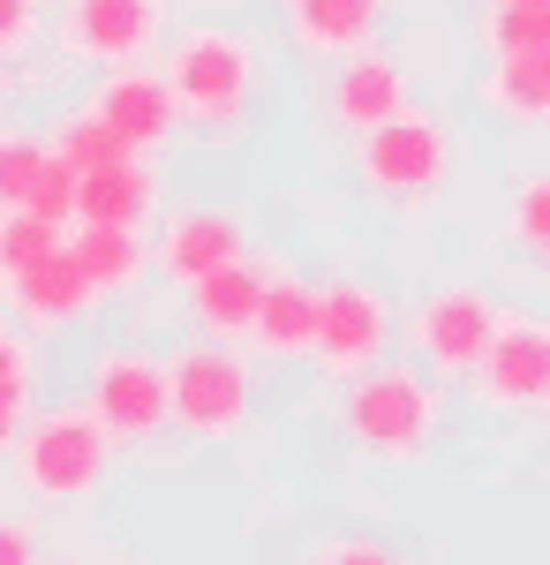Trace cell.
I'll return each instance as SVG.
<instances>
[{
	"label": "cell",
	"instance_id": "obj_1",
	"mask_svg": "<svg viewBox=\"0 0 550 565\" xmlns=\"http://www.w3.org/2000/svg\"><path fill=\"white\" fill-rule=\"evenodd\" d=\"M264 76H272L264 45H256L250 31H234V23H189L181 39H167V61H159L173 121L212 129V136H226L250 114V98L264 90Z\"/></svg>",
	"mask_w": 550,
	"mask_h": 565
},
{
	"label": "cell",
	"instance_id": "obj_2",
	"mask_svg": "<svg viewBox=\"0 0 550 565\" xmlns=\"http://www.w3.org/2000/svg\"><path fill=\"white\" fill-rule=\"evenodd\" d=\"M339 423L370 460H423L445 423V392L415 362H370L362 377H347Z\"/></svg>",
	"mask_w": 550,
	"mask_h": 565
},
{
	"label": "cell",
	"instance_id": "obj_3",
	"mask_svg": "<svg viewBox=\"0 0 550 565\" xmlns=\"http://www.w3.org/2000/svg\"><path fill=\"white\" fill-rule=\"evenodd\" d=\"M355 181L384 204H430L453 181V121L408 106L378 129H362L355 136Z\"/></svg>",
	"mask_w": 550,
	"mask_h": 565
},
{
	"label": "cell",
	"instance_id": "obj_4",
	"mask_svg": "<svg viewBox=\"0 0 550 565\" xmlns=\"http://www.w3.org/2000/svg\"><path fill=\"white\" fill-rule=\"evenodd\" d=\"M8 452L31 498H84L114 468V437L91 423V407H31Z\"/></svg>",
	"mask_w": 550,
	"mask_h": 565
},
{
	"label": "cell",
	"instance_id": "obj_5",
	"mask_svg": "<svg viewBox=\"0 0 550 565\" xmlns=\"http://www.w3.org/2000/svg\"><path fill=\"white\" fill-rule=\"evenodd\" d=\"M167 362V423L189 437H234L250 423V399H256V377L250 362L219 340H197V348H173L159 354Z\"/></svg>",
	"mask_w": 550,
	"mask_h": 565
},
{
	"label": "cell",
	"instance_id": "obj_6",
	"mask_svg": "<svg viewBox=\"0 0 550 565\" xmlns=\"http://www.w3.org/2000/svg\"><path fill=\"white\" fill-rule=\"evenodd\" d=\"M467 385H475L483 407H498V415H536V407H550V324L536 309H498V324H490V340L475 354Z\"/></svg>",
	"mask_w": 550,
	"mask_h": 565
},
{
	"label": "cell",
	"instance_id": "obj_7",
	"mask_svg": "<svg viewBox=\"0 0 550 565\" xmlns=\"http://www.w3.org/2000/svg\"><path fill=\"white\" fill-rule=\"evenodd\" d=\"M91 423L114 437V445H136V437L167 430V362L151 348H98L91 362Z\"/></svg>",
	"mask_w": 550,
	"mask_h": 565
},
{
	"label": "cell",
	"instance_id": "obj_8",
	"mask_svg": "<svg viewBox=\"0 0 550 565\" xmlns=\"http://www.w3.org/2000/svg\"><path fill=\"white\" fill-rule=\"evenodd\" d=\"M498 309L506 302H490V287H467V279L430 287L423 302L408 309V348H415V362H430V377H467L490 324H498Z\"/></svg>",
	"mask_w": 550,
	"mask_h": 565
},
{
	"label": "cell",
	"instance_id": "obj_9",
	"mask_svg": "<svg viewBox=\"0 0 550 565\" xmlns=\"http://www.w3.org/2000/svg\"><path fill=\"white\" fill-rule=\"evenodd\" d=\"M167 45V0H68L61 53L91 68H136Z\"/></svg>",
	"mask_w": 550,
	"mask_h": 565
},
{
	"label": "cell",
	"instance_id": "obj_10",
	"mask_svg": "<svg viewBox=\"0 0 550 565\" xmlns=\"http://www.w3.org/2000/svg\"><path fill=\"white\" fill-rule=\"evenodd\" d=\"M392 302H384L370 279H332L317 287V332H309V354L332 370V377H362L370 362H384L392 348Z\"/></svg>",
	"mask_w": 550,
	"mask_h": 565
},
{
	"label": "cell",
	"instance_id": "obj_11",
	"mask_svg": "<svg viewBox=\"0 0 550 565\" xmlns=\"http://www.w3.org/2000/svg\"><path fill=\"white\" fill-rule=\"evenodd\" d=\"M144 249H151V271L159 279L197 287L204 271L250 257V226H242V212H226V204H181V212L159 218V234H144Z\"/></svg>",
	"mask_w": 550,
	"mask_h": 565
},
{
	"label": "cell",
	"instance_id": "obj_12",
	"mask_svg": "<svg viewBox=\"0 0 550 565\" xmlns=\"http://www.w3.org/2000/svg\"><path fill=\"white\" fill-rule=\"evenodd\" d=\"M415 106V84H408V68L384 53V45H355V53H339V76H332V121L347 136L378 129L392 114H408Z\"/></svg>",
	"mask_w": 550,
	"mask_h": 565
},
{
	"label": "cell",
	"instance_id": "obj_13",
	"mask_svg": "<svg viewBox=\"0 0 550 565\" xmlns=\"http://www.w3.org/2000/svg\"><path fill=\"white\" fill-rule=\"evenodd\" d=\"M91 114L121 136V151H136V159H151V151L181 129V121H173L167 84H159V68H144V61H136V68H106V84H98V98H91Z\"/></svg>",
	"mask_w": 550,
	"mask_h": 565
},
{
	"label": "cell",
	"instance_id": "obj_14",
	"mask_svg": "<svg viewBox=\"0 0 550 565\" xmlns=\"http://www.w3.org/2000/svg\"><path fill=\"white\" fill-rule=\"evenodd\" d=\"M159 212V167L151 159H114L76 174V226H151Z\"/></svg>",
	"mask_w": 550,
	"mask_h": 565
},
{
	"label": "cell",
	"instance_id": "obj_15",
	"mask_svg": "<svg viewBox=\"0 0 550 565\" xmlns=\"http://www.w3.org/2000/svg\"><path fill=\"white\" fill-rule=\"evenodd\" d=\"M309 332H317V287L287 271V264H264V295H256V317H250V340L279 362L309 354Z\"/></svg>",
	"mask_w": 550,
	"mask_h": 565
},
{
	"label": "cell",
	"instance_id": "obj_16",
	"mask_svg": "<svg viewBox=\"0 0 550 565\" xmlns=\"http://www.w3.org/2000/svg\"><path fill=\"white\" fill-rule=\"evenodd\" d=\"M8 302H15V317H23L31 332H61V324H84L91 309H98V295H91V279L76 271L68 242H61L39 271H23V279L8 287Z\"/></svg>",
	"mask_w": 550,
	"mask_h": 565
},
{
	"label": "cell",
	"instance_id": "obj_17",
	"mask_svg": "<svg viewBox=\"0 0 550 565\" xmlns=\"http://www.w3.org/2000/svg\"><path fill=\"white\" fill-rule=\"evenodd\" d=\"M256 295H264V257H234V264H219V271H204V279L189 287V309H197L204 340L234 348V340H250Z\"/></svg>",
	"mask_w": 550,
	"mask_h": 565
},
{
	"label": "cell",
	"instance_id": "obj_18",
	"mask_svg": "<svg viewBox=\"0 0 550 565\" xmlns=\"http://www.w3.org/2000/svg\"><path fill=\"white\" fill-rule=\"evenodd\" d=\"M392 0H295L287 8V31L302 53H355V45H378V23Z\"/></svg>",
	"mask_w": 550,
	"mask_h": 565
},
{
	"label": "cell",
	"instance_id": "obj_19",
	"mask_svg": "<svg viewBox=\"0 0 550 565\" xmlns=\"http://www.w3.org/2000/svg\"><path fill=\"white\" fill-rule=\"evenodd\" d=\"M68 257H76V271L91 279L98 302H106V295H128V287L151 271V249H144L136 226H76V234H68Z\"/></svg>",
	"mask_w": 550,
	"mask_h": 565
},
{
	"label": "cell",
	"instance_id": "obj_20",
	"mask_svg": "<svg viewBox=\"0 0 550 565\" xmlns=\"http://www.w3.org/2000/svg\"><path fill=\"white\" fill-rule=\"evenodd\" d=\"M483 106L512 121V129H543L550 121V53H512V61H490L483 76Z\"/></svg>",
	"mask_w": 550,
	"mask_h": 565
},
{
	"label": "cell",
	"instance_id": "obj_21",
	"mask_svg": "<svg viewBox=\"0 0 550 565\" xmlns=\"http://www.w3.org/2000/svg\"><path fill=\"white\" fill-rule=\"evenodd\" d=\"M483 53H490V61H512V53H550V8L490 0V8H483Z\"/></svg>",
	"mask_w": 550,
	"mask_h": 565
},
{
	"label": "cell",
	"instance_id": "obj_22",
	"mask_svg": "<svg viewBox=\"0 0 550 565\" xmlns=\"http://www.w3.org/2000/svg\"><path fill=\"white\" fill-rule=\"evenodd\" d=\"M61 242H68V226H45V218H31V212H0V295H8L23 271H39Z\"/></svg>",
	"mask_w": 550,
	"mask_h": 565
},
{
	"label": "cell",
	"instance_id": "obj_23",
	"mask_svg": "<svg viewBox=\"0 0 550 565\" xmlns=\"http://www.w3.org/2000/svg\"><path fill=\"white\" fill-rule=\"evenodd\" d=\"M45 151H53V159H61V167H68V174H91V167H114V159H136V151H121V136L106 129V121H98V114H68V121H61V129L45 136Z\"/></svg>",
	"mask_w": 550,
	"mask_h": 565
},
{
	"label": "cell",
	"instance_id": "obj_24",
	"mask_svg": "<svg viewBox=\"0 0 550 565\" xmlns=\"http://www.w3.org/2000/svg\"><path fill=\"white\" fill-rule=\"evenodd\" d=\"M39 167H45V136L0 129V212H23V196H31Z\"/></svg>",
	"mask_w": 550,
	"mask_h": 565
},
{
	"label": "cell",
	"instance_id": "obj_25",
	"mask_svg": "<svg viewBox=\"0 0 550 565\" xmlns=\"http://www.w3.org/2000/svg\"><path fill=\"white\" fill-rule=\"evenodd\" d=\"M512 242L528 257H550V174H528L512 189Z\"/></svg>",
	"mask_w": 550,
	"mask_h": 565
},
{
	"label": "cell",
	"instance_id": "obj_26",
	"mask_svg": "<svg viewBox=\"0 0 550 565\" xmlns=\"http://www.w3.org/2000/svg\"><path fill=\"white\" fill-rule=\"evenodd\" d=\"M23 212L31 218H45V226H76V174L45 151V167H39V181H31V196H23Z\"/></svg>",
	"mask_w": 550,
	"mask_h": 565
},
{
	"label": "cell",
	"instance_id": "obj_27",
	"mask_svg": "<svg viewBox=\"0 0 550 565\" xmlns=\"http://www.w3.org/2000/svg\"><path fill=\"white\" fill-rule=\"evenodd\" d=\"M0 392H39V348L15 324H0Z\"/></svg>",
	"mask_w": 550,
	"mask_h": 565
},
{
	"label": "cell",
	"instance_id": "obj_28",
	"mask_svg": "<svg viewBox=\"0 0 550 565\" xmlns=\"http://www.w3.org/2000/svg\"><path fill=\"white\" fill-rule=\"evenodd\" d=\"M39 39V0H0V61H15Z\"/></svg>",
	"mask_w": 550,
	"mask_h": 565
},
{
	"label": "cell",
	"instance_id": "obj_29",
	"mask_svg": "<svg viewBox=\"0 0 550 565\" xmlns=\"http://www.w3.org/2000/svg\"><path fill=\"white\" fill-rule=\"evenodd\" d=\"M0 565H45L39 558V527L31 521H8V513H0Z\"/></svg>",
	"mask_w": 550,
	"mask_h": 565
},
{
	"label": "cell",
	"instance_id": "obj_30",
	"mask_svg": "<svg viewBox=\"0 0 550 565\" xmlns=\"http://www.w3.org/2000/svg\"><path fill=\"white\" fill-rule=\"evenodd\" d=\"M325 565H400L384 543H370V535H339L332 551H325Z\"/></svg>",
	"mask_w": 550,
	"mask_h": 565
},
{
	"label": "cell",
	"instance_id": "obj_31",
	"mask_svg": "<svg viewBox=\"0 0 550 565\" xmlns=\"http://www.w3.org/2000/svg\"><path fill=\"white\" fill-rule=\"evenodd\" d=\"M31 423V392H0V452L15 445V430Z\"/></svg>",
	"mask_w": 550,
	"mask_h": 565
},
{
	"label": "cell",
	"instance_id": "obj_32",
	"mask_svg": "<svg viewBox=\"0 0 550 565\" xmlns=\"http://www.w3.org/2000/svg\"><path fill=\"white\" fill-rule=\"evenodd\" d=\"M520 8H550V0H520Z\"/></svg>",
	"mask_w": 550,
	"mask_h": 565
},
{
	"label": "cell",
	"instance_id": "obj_33",
	"mask_svg": "<svg viewBox=\"0 0 550 565\" xmlns=\"http://www.w3.org/2000/svg\"><path fill=\"white\" fill-rule=\"evenodd\" d=\"M279 8H295V0H279Z\"/></svg>",
	"mask_w": 550,
	"mask_h": 565
}]
</instances>
